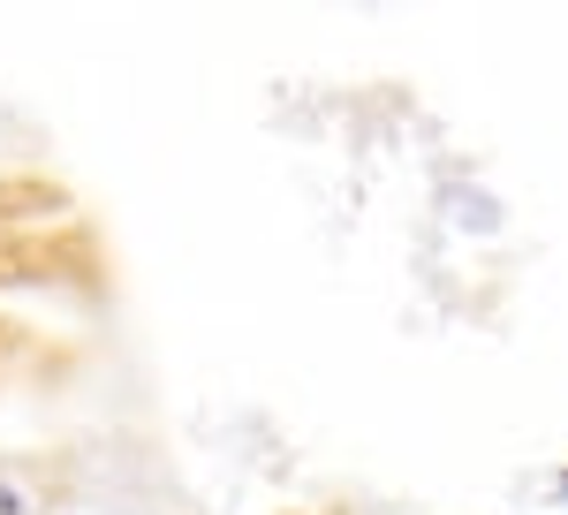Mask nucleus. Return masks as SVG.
Here are the masks:
<instances>
[{
  "instance_id": "nucleus-1",
  "label": "nucleus",
  "mask_w": 568,
  "mask_h": 515,
  "mask_svg": "<svg viewBox=\"0 0 568 515\" xmlns=\"http://www.w3.org/2000/svg\"><path fill=\"white\" fill-rule=\"evenodd\" d=\"M433 205H439V220H447L455 235H500V228H508V205H500L485 182H463V174H455V182H439Z\"/></svg>"
},
{
  "instance_id": "nucleus-2",
  "label": "nucleus",
  "mask_w": 568,
  "mask_h": 515,
  "mask_svg": "<svg viewBox=\"0 0 568 515\" xmlns=\"http://www.w3.org/2000/svg\"><path fill=\"white\" fill-rule=\"evenodd\" d=\"M53 508V493H45L39 477L23 471V463H0V515H45Z\"/></svg>"
},
{
  "instance_id": "nucleus-3",
  "label": "nucleus",
  "mask_w": 568,
  "mask_h": 515,
  "mask_svg": "<svg viewBox=\"0 0 568 515\" xmlns=\"http://www.w3.org/2000/svg\"><path fill=\"white\" fill-rule=\"evenodd\" d=\"M554 485H561V501H568V471H554Z\"/></svg>"
}]
</instances>
